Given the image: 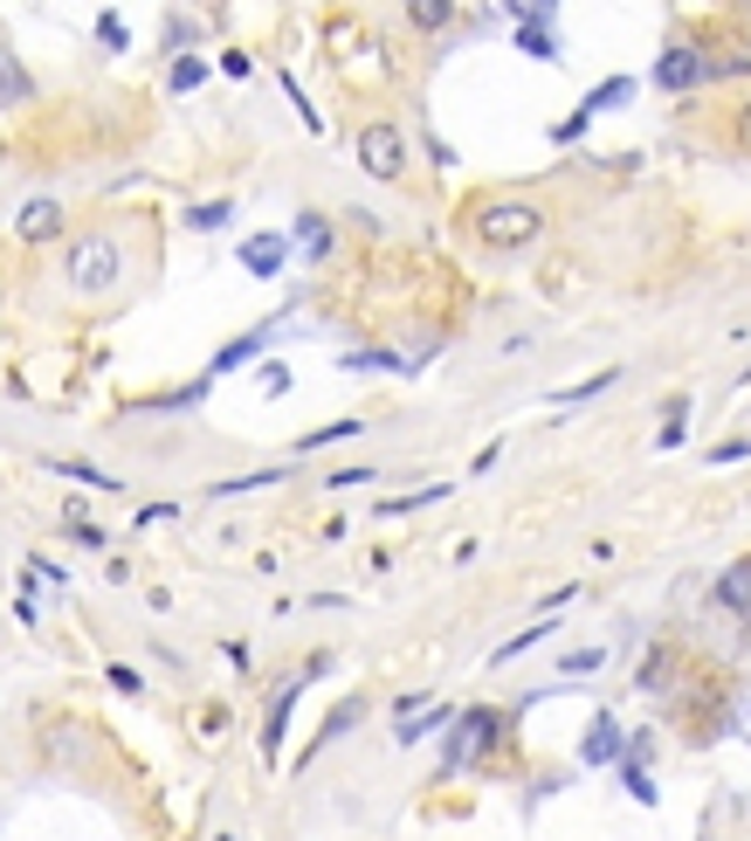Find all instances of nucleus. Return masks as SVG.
I'll return each mask as SVG.
<instances>
[{"instance_id": "6ab92c4d", "label": "nucleus", "mask_w": 751, "mask_h": 841, "mask_svg": "<svg viewBox=\"0 0 751 841\" xmlns=\"http://www.w3.org/2000/svg\"><path fill=\"white\" fill-rule=\"evenodd\" d=\"M269 483H283V469H255V476H228V483H214L207 497H242V490H269Z\"/></svg>"}, {"instance_id": "b1692460", "label": "nucleus", "mask_w": 751, "mask_h": 841, "mask_svg": "<svg viewBox=\"0 0 751 841\" xmlns=\"http://www.w3.org/2000/svg\"><path fill=\"white\" fill-rule=\"evenodd\" d=\"M683 428H689V400H669V421H662V435H655V442H662V449H676V442H683Z\"/></svg>"}, {"instance_id": "f257e3e1", "label": "nucleus", "mask_w": 751, "mask_h": 841, "mask_svg": "<svg viewBox=\"0 0 751 841\" xmlns=\"http://www.w3.org/2000/svg\"><path fill=\"white\" fill-rule=\"evenodd\" d=\"M118 276H124V248H118V235H76L69 242V256H63V284L76 290V297H103V290H118Z\"/></svg>"}, {"instance_id": "72a5a7b5", "label": "nucleus", "mask_w": 751, "mask_h": 841, "mask_svg": "<svg viewBox=\"0 0 751 841\" xmlns=\"http://www.w3.org/2000/svg\"><path fill=\"white\" fill-rule=\"evenodd\" d=\"M744 455H751V442H717L710 463H744Z\"/></svg>"}, {"instance_id": "4be33fe9", "label": "nucleus", "mask_w": 751, "mask_h": 841, "mask_svg": "<svg viewBox=\"0 0 751 841\" xmlns=\"http://www.w3.org/2000/svg\"><path fill=\"white\" fill-rule=\"evenodd\" d=\"M97 42H103V48H124V42H132V29H124V14H118V8H103V14H97Z\"/></svg>"}, {"instance_id": "2eb2a0df", "label": "nucleus", "mask_w": 751, "mask_h": 841, "mask_svg": "<svg viewBox=\"0 0 751 841\" xmlns=\"http://www.w3.org/2000/svg\"><path fill=\"white\" fill-rule=\"evenodd\" d=\"M628 97H634V76H607V84L586 90V111H593V118H600V111H620Z\"/></svg>"}, {"instance_id": "4468645a", "label": "nucleus", "mask_w": 751, "mask_h": 841, "mask_svg": "<svg viewBox=\"0 0 751 841\" xmlns=\"http://www.w3.org/2000/svg\"><path fill=\"white\" fill-rule=\"evenodd\" d=\"M524 56H538V63H559V42H552V29L545 21H517V35H510Z\"/></svg>"}, {"instance_id": "a211bd4d", "label": "nucleus", "mask_w": 751, "mask_h": 841, "mask_svg": "<svg viewBox=\"0 0 751 841\" xmlns=\"http://www.w3.org/2000/svg\"><path fill=\"white\" fill-rule=\"evenodd\" d=\"M607 387H614V366H607V373H593V379H579V387H559V394H552V407H579V400L607 394Z\"/></svg>"}, {"instance_id": "0eeeda50", "label": "nucleus", "mask_w": 751, "mask_h": 841, "mask_svg": "<svg viewBox=\"0 0 751 841\" xmlns=\"http://www.w3.org/2000/svg\"><path fill=\"white\" fill-rule=\"evenodd\" d=\"M290 248H297L290 235H249V242H242V269H249V276H276L283 263H290Z\"/></svg>"}, {"instance_id": "c9c22d12", "label": "nucleus", "mask_w": 751, "mask_h": 841, "mask_svg": "<svg viewBox=\"0 0 751 841\" xmlns=\"http://www.w3.org/2000/svg\"><path fill=\"white\" fill-rule=\"evenodd\" d=\"M214 841H235V834H214Z\"/></svg>"}, {"instance_id": "7c9ffc66", "label": "nucleus", "mask_w": 751, "mask_h": 841, "mask_svg": "<svg viewBox=\"0 0 751 841\" xmlns=\"http://www.w3.org/2000/svg\"><path fill=\"white\" fill-rule=\"evenodd\" d=\"M586 124H593V111H573L565 124H552V145H573V139H586Z\"/></svg>"}, {"instance_id": "423d86ee", "label": "nucleus", "mask_w": 751, "mask_h": 841, "mask_svg": "<svg viewBox=\"0 0 751 841\" xmlns=\"http://www.w3.org/2000/svg\"><path fill=\"white\" fill-rule=\"evenodd\" d=\"M620 752H628V738H620V724L600 710V718L586 724V738H579V759H586V766H614Z\"/></svg>"}, {"instance_id": "c756f323", "label": "nucleus", "mask_w": 751, "mask_h": 841, "mask_svg": "<svg viewBox=\"0 0 751 841\" xmlns=\"http://www.w3.org/2000/svg\"><path fill=\"white\" fill-rule=\"evenodd\" d=\"M200 76H207V63L179 56V63H173V90H200Z\"/></svg>"}, {"instance_id": "f8f14e48", "label": "nucleus", "mask_w": 751, "mask_h": 841, "mask_svg": "<svg viewBox=\"0 0 751 841\" xmlns=\"http://www.w3.org/2000/svg\"><path fill=\"white\" fill-rule=\"evenodd\" d=\"M297 248H303V263H324L331 256V221L324 214H297Z\"/></svg>"}, {"instance_id": "f03ea898", "label": "nucleus", "mask_w": 751, "mask_h": 841, "mask_svg": "<svg viewBox=\"0 0 751 841\" xmlns=\"http://www.w3.org/2000/svg\"><path fill=\"white\" fill-rule=\"evenodd\" d=\"M538 228H545L538 200H483L476 208V242L483 248H524V242H538Z\"/></svg>"}, {"instance_id": "39448f33", "label": "nucleus", "mask_w": 751, "mask_h": 841, "mask_svg": "<svg viewBox=\"0 0 751 841\" xmlns=\"http://www.w3.org/2000/svg\"><path fill=\"white\" fill-rule=\"evenodd\" d=\"M704 76H710V63L696 56L689 42H676V48H662V56H655V90H696Z\"/></svg>"}, {"instance_id": "1a4fd4ad", "label": "nucleus", "mask_w": 751, "mask_h": 841, "mask_svg": "<svg viewBox=\"0 0 751 841\" xmlns=\"http://www.w3.org/2000/svg\"><path fill=\"white\" fill-rule=\"evenodd\" d=\"M297 697H303V683H283V690L269 697V718H263V752H269V759L283 752V724H290V710H297Z\"/></svg>"}, {"instance_id": "cd10ccee", "label": "nucleus", "mask_w": 751, "mask_h": 841, "mask_svg": "<svg viewBox=\"0 0 751 841\" xmlns=\"http://www.w3.org/2000/svg\"><path fill=\"white\" fill-rule=\"evenodd\" d=\"M600 662H607V649H573L559 670H565V676H586V670H600Z\"/></svg>"}, {"instance_id": "7ed1b4c3", "label": "nucleus", "mask_w": 751, "mask_h": 841, "mask_svg": "<svg viewBox=\"0 0 751 841\" xmlns=\"http://www.w3.org/2000/svg\"><path fill=\"white\" fill-rule=\"evenodd\" d=\"M497 731H504V718H497V710H462V718L449 724V738H442V766L449 773H462V766H476V759L489 752V745H497Z\"/></svg>"}, {"instance_id": "393cba45", "label": "nucleus", "mask_w": 751, "mask_h": 841, "mask_svg": "<svg viewBox=\"0 0 751 841\" xmlns=\"http://www.w3.org/2000/svg\"><path fill=\"white\" fill-rule=\"evenodd\" d=\"M504 8H510L517 21H545V29H552V14H559V0H504Z\"/></svg>"}, {"instance_id": "dca6fc26", "label": "nucleus", "mask_w": 751, "mask_h": 841, "mask_svg": "<svg viewBox=\"0 0 751 841\" xmlns=\"http://www.w3.org/2000/svg\"><path fill=\"white\" fill-rule=\"evenodd\" d=\"M449 497V483H434V490H413V497H379V518H407V511H421V504H442Z\"/></svg>"}, {"instance_id": "9d476101", "label": "nucleus", "mask_w": 751, "mask_h": 841, "mask_svg": "<svg viewBox=\"0 0 751 841\" xmlns=\"http://www.w3.org/2000/svg\"><path fill=\"white\" fill-rule=\"evenodd\" d=\"M717 607H731V615H751V552L738 558V566H724V579H717Z\"/></svg>"}, {"instance_id": "9b49d317", "label": "nucleus", "mask_w": 751, "mask_h": 841, "mask_svg": "<svg viewBox=\"0 0 751 841\" xmlns=\"http://www.w3.org/2000/svg\"><path fill=\"white\" fill-rule=\"evenodd\" d=\"M263 345H269V324H263V331H249V339H235V345H221V352H214V366H207V379H221V373L249 366V359H255Z\"/></svg>"}, {"instance_id": "412c9836", "label": "nucleus", "mask_w": 751, "mask_h": 841, "mask_svg": "<svg viewBox=\"0 0 751 841\" xmlns=\"http://www.w3.org/2000/svg\"><path fill=\"white\" fill-rule=\"evenodd\" d=\"M56 476H76V483H90V490H124V476H103L90 463H56Z\"/></svg>"}, {"instance_id": "f704fd0d", "label": "nucleus", "mask_w": 751, "mask_h": 841, "mask_svg": "<svg viewBox=\"0 0 751 841\" xmlns=\"http://www.w3.org/2000/svg\"><path fill=\"white\" fill-rule=\"evenodd\" d=\"M290 387V366H263V394H283Z\"/></svg>"}, {"instance_id": "bb28decb", "label": "nucleus", "mask_w": 751, "mask_h": 841, "mask_svg": "<svg viewBox=\"0 0 751 841\" xmlns=\"http://www.w3.org/2000/svg\"><path fill=\"white\" fill-rule=\"evenodd\" d=\"M366 421H331V428H318V435H303L297 449H324V442H345V435H358Z\"/></svg>"}, {"instance_id": "c85d7f7f", "label": "nucleus", "mask_w": 751, "mask_h": 841, "mask_svg": "<svg viewBox=\"0 0 751 841\" xmlns=\"http://www.w3.org/2000/svg\"><path fill=\"white\" fill-rule=\"evenodd\" d=\"M620 779H628V794H634L641 807H655V786H649V773H641L634 759H628V766H620Z\"/></svg>"}, {"instance_id": "473e14b6", "label": "nucleus", "mask_w": 751, "mask_h": 841, "mask_svg": "<svg viewBox=\"0 0 751 841\" xmlns=\"http://www.w3.org/2000/svg\"><path fill=\"white\" fill-rule=\"evenodd\" d=\"M111 690H124V697H139L145 683H139V670H124V662H111Z\"/></svg>"}, {"instance_id": "ddd939ff", "label": "nucleus", "mask_w": 751, "mask_h": 841, "mask_svg": "<svg viewBox=\"0 0 751 841\" xmlns=\"http://www.w3.org/2000/svg\"><path fill=\"white\" fill-rule=\"evenodd\" d=\"M407 21H413L421 35H442L449 21H455V0H407Z\"/></svg>"}, {"instance_id": "2f4dec72", "label": "nucleus", "mask_w": 751, "mask_h": 841, "mask_svg": "<svg viewBox=\"0 0 751 841\" xmlns=\"http://www.w3.org/2000/svg\"><path fill=\"white\" fill-rule=\"evenodd\" d=\"M63 531H69V539H76V545H84V552H103V531H97L90 518H69Z\"/></svg>"}, {"instance_id": "f3484780", "label": "nucleus", "mask_w": 751, "mask_h": 841, "mask_svg": "<svg viewBox=\"0 0 751 841\" xmlns=\"http://www.w3.org/2000/svg\"><path fill=\"white\" fill-rule=\"evenodd\" d=\"M228 221H235V200H200V208H187V228H200V235L207 228H228Z\"/></svg>"}, {"instance_id": "aec40b11", "label": "nucleus", "mask_w": 751, "mask_h": 841, "mask_svg": "<svg viewBox=\"0 0 751 841\" xmlns=\"http://www.w3.org/2000/svg\"><path fill=\"white\" fill-rule=\"evenodd\" d=\"M538 642H552V628H545V621H538V628H524V634H517V642H504V649L489 655V662H497V670H504V662H517V655H524V649H538Z\"/></svg>"}, {"instance_id": "20e7f679", "label": "nucleus", "mask_w": 751, "mask_h": 841, "mask_svg": "<svg viewBox=\"0 0 751 841\" xmlns=\"http://www.w3.org/2000/svg\"><path fill=\"white\" fill-rule=\"evenodd\" d=\"M358 166H366L373 180H400L407 173V139L394 132V124H366V132H358Z\"/></svg>"}, {"instance_id": "6e6552de", "label": "nucleus", "mask_w": 751, "mask_h": 841, "mask_svg": "<svg viewBox=\"0 0 751 841\" xmlns=\"http://www.w3.org/2000/svg\"><path fill=\"white\" fill-rule=\"evenodd\" d=\"M14 235L21 242H56L63 235V200H29L21 221H14Z\"/></svg>"}, {"instance_id": "5701e85b", "label": "nucleus", "mask_w": 751, "mask_h": 841, "mask_svg": "<svg viewBox=\"0 0 751 841\" xmlns=\"http://www.w3.org/2000/svg\"><path fill=\"white\" fill-rule=\"evenodd\" d=\"M345 366H352V373H400L394 352H345Z\"/></svg>"}, {"instance_id": "a878e982", "label": "nucleus", "mask_w": 751, "mask_h": 841, "mask_svg": "<svg viewBox=\"0 0 751 841\" xmlns=\"http://www.w3.org/2000/svg\"><path fill=\"white\" fill-rule=\"evenodd\" d=\"M187 48H194V21L166 14V56H187Z\"/></svg>"}]
</instances>
